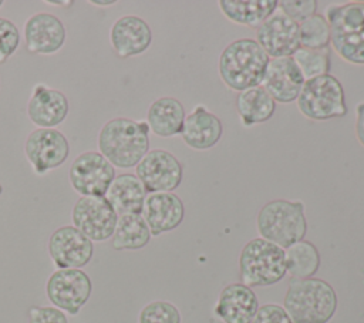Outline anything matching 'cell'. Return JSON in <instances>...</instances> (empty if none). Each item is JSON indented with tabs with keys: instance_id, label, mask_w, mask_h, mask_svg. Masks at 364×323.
<instances>
[{
	"instance_id": "9",
	"label": "cell",
	"mask_w": 364,
	"mask_h": 323,
	"mask_svg": "<svg viewBox=\"0 0 364 323\" xmlns=\"http://www.w3.org/2000/svg\"><path fill=\"white\" fill-rule=\"evenodd\" d=\"M115 176V168L98 151L81 152L68 171L70 184L81 196H105Z\"/></svg>"
},
{
	"instance_id": "24",
	"label": "cell",
	"mask_w": 364,
	"mask_h": 323,
	"mask_svg": "<svg viewBox=\"0 0 364 323\" xmlns=\"http://www.w3.org/2000/svg\"><path fill=\"white\" fill-rule=\"evenodd\" d=\"M236 111L245 127L263 124L272 118L276 110V101L262 87H253L237 92Z\"/></svg>"
},
{
	"instance_id": "7",
	"label": "cell",
	"mask_w": 364,
	"mask_h": 323,
	"mask_svg": "<svg viewBox=\"0 0 364 323\" xmlns=\"http://www.w3.org/2000/svg\"><path fill=\"white\" fill-rule=\"evenodd\" d=\"M296 104L299 111L313 121L341 118L348 111L344 88L330 73L306 80Z\"/></svg>"
},
{
	"instance_id": "11",
	"label": "cell",
	"mask_w": 364,
	"mask_h": 323,
	"mask_svg": "<svg viewBox=\"0 0 364 323\" xmlns=\"http://www.w3.org/2000/svg\"><path fill=\"white\" fill-rule=\"evenodd\" d=\"M24 154L37 175L61 166L70 155V142L57 128H36L24 144Z\"/></svg>"
},
{
	"instance_id": "16",
	"label": "cell",
	"mask_w": 364,
	"mask_h": 323,
	"mask_svg": "<svg viewBox=\"0 0 364 323\" xmlns=\"http://www.w3.org/2000/svg\"><path fill=\"white\" fill-rule=\"evenodd\" d=\"M304 81L294 60L291 57H282L270 58L260 85L276 102L289 104L296 101Z\"/></svg>"
},
{
	"instance_id": "33",
	"label": "cell",
	"mask_w": 364,
	"mask_h": 323,
	"mask_svg": "<svg viewBox=\"0 0 364 323\" xmlns=\"http://www.w3.org/2000/svg\"><path fill=\"white\" fill-rule=\"evenodd\" d=\"M27 323H68L67 314L54 306H31Z\"/></svg>"
},
{
	"instance_id": "35",
	"label": "cell",
	"mask_w": 364,
	"mask_h": 323,
	"mask_svg": "<svg viewBox=\"0 0 364 323\" xmlns=\"http://www.w3.org/2000/svg\"><path fill=\"white\" fill-rule=\"evenodd\" d=\"M355 137L364 147V102L355 107Z\"/></svg>"
},
{
	"instance_id": "22",
	"label": "cell",
	"mask_w": 364,
	"mask_h": 323,
	"mask_svg": "<svg viewBox=\"0 0 364 323\" xmlns=\"http://www.w3.org/2000/svg\"><path fill=\"white\" fill-rule=\"evenodd\" d=\"M105 198L118 216L141 213L146 191L135 174L124 172L114 178Z\"/></svg>"
},
{
	"instance_id": "8",
	"label": "cell",
	"mask_w": 364,
	"mask_h": 323,
	"mask_svg": "<svg viewBox=\"0 0 364 323\" xmlns=\"http://www.w3.org/2000/svg\"><path fill=\"white\" fill-rule=\"evenodd\" d=\"M91 293V277L82 269H57L46 283V295L50 303L70 316L80 313Z\"/></svg>"
},
{
	"instance_id": "18",
	"label": "cell",
	"mask_w": 364,
	"mask_h": 323,
	"mask_svg": "<svg viewBox=\"0 0 364 323\" xmlns=\"http://www.w3.org/2000/svg\"><path fill=\"white\" fill-rule=\"evenodd\" d=\"M109 43L118 57H135L148 50L152 43V31L139 16L125 14L111 26Z\"/></svg>"
},
{
	"instance_id": "4",
	"label": "cell",
	"mask_w": 364,
	"mask_h": 323,
	"mask_svg": "<svg viewBox=\"0 0 364 323\" xmlns=\"http://www.w3.org/2000/svg\"><path fill=\"white\" fill-rule=\"evenodd\" d=\"M330 44L340 58L364 65V1H348L326 10Z\"/></svg>"
},
{
	"instance_id": "23",
	"label": "cell",
	"mask_w": 364,
	"mask_h": 323,
	"mask_svg": "<svg viewBox=\"0 0 364 323\" xmlns=\"http://www.w3.org/2000/svg\"><path fill=\"white\" fill-rule=\"evenodd\" d=\"M185 117V108L179 100L159 97L151 102L146 111V124L155 135L168 138L181 134Z\"/></svg>"
},
{
	"instance_id": "30",
	"label": "cell",
	"mask_w": 364,
	"mask_h": 323,
	"mask_svg": "<svg viewBox=\"0 0 364 323\" xmlns=\"http://www.w3.org/2000/svg\"><path fill=\"white\" fill-rule=\"evenodd\" d=\"M138 323H181V313L171 302L154 300L141 309Z\"/></svg>"
},
{
	"instance_id": "3",
	"label": "cell",
	"mask_w": 364,
	"mask_h": 323,
	"mask_svg": "<svg viewBox=\"0 0 364 323\" xmlns=\"http://www.w3.org/2000/svg\"><path fill=\"white\" fill-rule=\"evenodd\" d=\"M270 57L255 38H237L219 55L218 71L233 91H245L262 84Z\"/></svg>"
},
{
	"instance_id": "37",
	"label": "cell",
	"mask_w": 364,
	"mask_h": 323,
	"mask_svg": "<svg viewBox=\"0 0 364 323\" xmlns=\"http://www.w3.org/2000/svg\"><path fill=\"white\" fill-rule=\"evenodd\" d=\"M91 4H94V6H100V7H105V6H114L117 1L115 0H91L90 1Z\"/></svg>"
},
{
	"instance_id": "19",
	"label": "cell",
	"mask_w": 364,
	"mask_h": 323,
	"mask_svg": "<svg viewBox=\"0 0 364 323\" xmlns=\"http://www.w3.org/2000/svg\"><path fill=\"white\" fill-rule=\"evenodd\" d=\"M151 235L159 236L161 233L178 228L185 216V206L181 198L173 192L149 194L145 198L142 212Z\"/></svg>"
},
{
	"instance_id": "29",
	"label": "cell",
	"mask_w": 364,
	"mask_h": 323,
	"mask_svg": "<svg viewBox=\"0 0 364 323\" xmlns=\"http://www.w3.org/2000/svg\"><path fill=\"white\" fill-rule=\"evenodd\" d=\"M297 64L299 70L301 71L304 80H310L318 75L328 74L330 71V51L328 48L324 50H310L300 47L291 57Z\"/></svg>"
},
{
	"instance_id": "31",
	"label": "cell",
	"mask_w": 364,
	"mask_h": 323,
	"mask_svg": "<svg viewBox=\"0 0 364 323\" xmlns=\"http://www.w3.org/2000/svg\"><path fill=\"white\" fill-rule=\"evenodd\" d=\"M21 34L17 26L4 17H0V64L6 63L18 48Z\"/></svg>"
},
{
	"instance_id": "34",
	"label": "cell",
	"mask_w": 364,
	"mask_h": 323,
	"mask_svg": "<svg viewBox=\"0 0 364 323\" xmlns=\"http://www.w3.org/2000/svg\"><path fill=\"white\" fill-rule=\"evenodd\" d=\"M252 323H293L283 306L266 303L259 306Z\"/></svg>"
},
{
	"instance_id": "32",
	"label": "cell",
	"mask_w": 364,
	"mask_h": 323,
	"mask_svg": "<svg viewBox=\"0 0 364 323\" xmlns=\"http://www.w3.org/2000/svg\"><path fill=\"white\" fill-rule=\"evenodd\" d=\"M279 6L280 11L296 23H301L317 13L316 0H282L279 1Z\"/></svg>"
},
{
	"instance_id": "5",
	"label": "cell",
	"mask_w": 364,
	"mask_h": 323,
	"mask_svg": "<svg viewBox=\"0 0 364 323\" xmlns=\"http://www.w3.org/2000/svg\"><path fill=\"white\" fill-rule=\"evenodd\" d=\"M260 238L287 249L303 240L307 232L304 205L301 201L273 199L264 203L256 219Z\"/></svg>"
},
{
	"instance_id": "12",
	"label": "cell",
	"mask_w": 364,
	"mask_h": 323,
	"mask_svg": "<svg viewBox=\"0 0 364 323\" xmlns=\"http://www.w3.org/2000/svg\"><path fill=\"white\" fill-rule=\"evenodd\" d=\"M135 169V175L149 194L172 192L182 181V164L165 149L148 151Z\"/></svg>"
},
{
	"instance_id": "39",
	"label": "cell",
	"mask_w": 364,
	"mask_h": 323,
	"mask_svg": "<svg viewBox=\"0 0 364 323\" xmlns=\"http://www.w3.org/2000/svg\"><path fill=\"white\" fill-rule=\"evenodd\" d=\"M3 4H4V1H3V0H0V7H1Z\"/></svg>"
},
{
	"instance_id": "1",
	"label": "cell",
	"mask_w": 364,
	"mask_h": 323,
	"mask_svg": "<svg viewBox=\"0 0 364 323\" xmlns=\"http://www.w3.org/2000/svg\"><path fill=\"white\" fill-rule=\"evenodd\" d=\"M149 127L146 121H135L127 117L108 120L97 137L98 152L104 155L114 168L128 169L149 151Z\"/></svg>"
},
{
	"instance_id": "21",
	"label": "cell",
	"mask_w": 364,
	"mask_h": 323,
	"mask_svg": "<svg viewBox=\"0 0 364 323\" xmlns=\"http://www.w3.org/2000/svg\"><path fill=\"white\" fill-rule=\"evenodd\" d=\"M223 125L222 121L208 111L203 105H196L191 114L185 117L181 137L183 142L198 151L209 149L218 144L222 138Z\"/></svg>"
},
{
	"instance_id": "14",
	"label": "cell",
	"mask_w": 364,
	"mask_h": 323,
	"mask_svg": "<svg viewBox=\"0 0 364 323\" xmlns=\"http://www.w3.org/2000/svg\"><path fill=\"white\" fill-rule=\"evenodd\" d=\"M256 41L270 58L293 57L301 47L299 38V23L274 11L259 27H256Z\"/></svg>"
},
{
	"instance_id": "28",
	"label": "cell",
	"mask_w": 364,
	"mask_h": 323,
	"mask_svg": "<svg viewBox=\"0 0 364 323\" xmlns=\"http://www.w3.org/2000/svg\"><path fill=\"white\" fill-rule=\"evenodd\" d=\"M300 46L310 50H324L330 44V26L324 14L316 13L299 23Z\"/></svg>"
},
{
	"instance_id": "38",
	"label": "cell",
	"mask_w": 364,
	"mask_h": 323,
	"mask_svg": "<svg viewBox=\"0 0 364 323\" xmlns=\"http://www.w3.org/2000/svg\"><path fill=\"white\" fill-rule=\"evenodd\" d=\"M1 194H3V185L0 184V195H1Z\"/></svg>"
},
{
	"instance_id": "27",
	"label": "cell",
	"mask_w": 364,
	"mask_h": 323,
	"mask_svg": "<svg viewBox=\"0 0 364 323\" xmlns=\"http://www.w3.org/2000/svg\"><path fill=\"white\" fill-rule=\"evenodd\" d=\"M286 272L291 279L314 277L320 268V252L309 240L303 239L284 249Z\"/></svg>"
},
{
	"instance_id": "15",
	"label": "cell",
	"mask_w": 364,
	"mask_h": 323,
	"mask_svg": "<svg viewBox=\"0 0 364 323\" xmlns=\"http://www.w3.org/2000/svg\"><path fill=\"white\" fill-rule=\"evenodd\" d=\"M23 36L28 53L50 55L61 50L67 33L63 21L55 14L38 11L26 20Z\"/></svg>"
},
{
	"instance_id": "36",
	"label": "cell",
	"mask_w": 364,
	"mask_h": 323,
	"mask_svg": "<svg viewBox=\"0 0 364 323\" xmlns=\"http://www.w3.org/2000/svg\"><path fill=\"white\" fill-rule=\"evenodd\" d=\"M46 3L53 4V6H64V7H70V6L74 4L73 0H64V1H61V0H57V1H54V0H47Z\"/></svg>"
},
{
	"instance_id": "13",
	"label": "cell",
	"mask_w": 364,
	"mask_h": 323,
	"mask_svg": "<svg viewBox=\"0 0 364 323\" xmlns=\"http://www.w3.org/2000/svg\"><path fill=\"white\" fill-rule=\"evenodd\" d=\"M48 255L57 269H81L94 256V243L73 225L57 228L48 239Z\"/></svg>"
},
{
	"instance_id": "20",
	"label": "cell",
	"mask_w": 364,
	"mask_h": 323,
	"mask_svg": "<svg viewBox=\"0 0 364 323\" xmlns=\"http://www.w3.org/2000/svg\"><path fill=\"white\" fill-rule=\"evenodd\" d=\"M257 309L259 299L253 289L242 282H235L220 290L213 313L223 323H252Z\"/></svg>"
},
{
	"instance_id": "6",
	"label": "cell",
	"mask_w": 364,
	"mask_h": 323,
	"mask_svg": "<svg viewBox=\"0 0 364 323\" xmlns=\"http://www.w3.org/2000/svg\"><path fill=\"white\" fill-rule=\"evenodd\" d=\"M239 273L243 285L264 287L280 282L286 276L284 249L263 239H250L239 255Z\"/></svg>"
},
{
	"instance_id": "17",
	"label": "cell",
	"mask_w": 364,
	"mask_h": 323,
	"mask_svg": "<svg viewBox=\"0 0 364 323\" xmlns=\"http://www.w3.org/2000/svg\"><path fill=\"white\" fill-rule=\"evenodd\" d=\"M70 104L64 92L46 84H36L27 102V117L37 128H55L68 115Z\"/></svg>"
},
{
	"instance_id": "26",
	"label": "cell",
	"mask_w": 364,
	"mask_h": 323,
	"mask_svg": "<svg viewBox=\"0 0 364 323\" xmlns=\"http://www.w3.org/2000/svg\"><path fill=\"white\" fill-rule=\"evenodd\" d=\"M151 231L141 213L118 216L111 245L115 250H138L151 240Z\"/></svg>"
},
{
	"instance_id": "10",
	"label": "cell",
	"mask_w": 364,
	"mask_h": 323,
	"mask_svg": "<svg viewBox=\"0 0 364 323\" xmlns=\"http://www.w3.org/2000/svg\"><path fill=\"white\" fill-rule=\"evenodd\" d=\"M73 226L92 242L112 238L118 215L105 196H80L71 212Z\"/></svg>"
},
{
	"instance_id": "2",
	"label": "cell",
	"mask_w": 364,
	"mask_h": 323,
	"mask_svg": "<svg viewBox=\"0 0 364 323\" xmlns=\"http://www.w3.org/2000/svg\"><path fill=\"white\" fill-rule=\"evenodd\" d=\"M338 305L333 286L318 277L291 279L283 299V307L293 323H327Z\"/></svg>"
},
{
	"instance_id": "25",
	"label": "cell",
	"mask_w": 364,
	"mask_h": 323,
	"mask_svg": "<svg viewBox=\"0 0 364 323\" xmlns=\"http://www.w3.org/2000/svg\"><path fill=\"white\" fill-rule=\"evenodd\" d=\"M225 17L236 24L259 27L279 6L277 0H220L218 1Z\"/></svg>"
}]
</instances>
